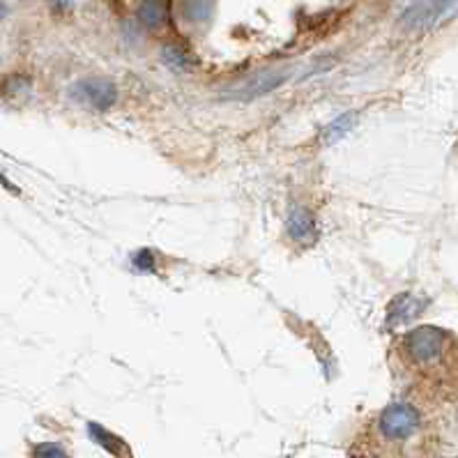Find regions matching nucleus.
<instances>
[{
    "label": "nucleus",
    "mask_w": 458,
    "mask_h": 458,
    "mask_svg": "<svg viewBox=\"0 0 458 458\" xmlns=\"http://www.w3.org/2000/svg\"><path fill=\"white\" fill-rule=\"evenodd\" d=\"M449 348V336L437 327H417L405 336V351L410 360L420 367H431L445 357Z\"/></svg>",
    "instance_id": "nucleus-1"
},
{
    "label": "nucleus",
    "mask_w": 458,
    "mask_h": 458,
    "mask_svg": "<svg viewBox=\"0 0 458 458\" xmlns=\"http://www.w3.org/2000/svg\"><path fill=\"white\" fill-rule=\"evenodd\" d=\"M70 95L81 106L92 108V111H106L118 99V88L111 81H104V79H86V81L74 83Z\"/></svg>",
    "instance_id": "nucleus-2"
},
{
    "label": "nucleus",
    "mask_w": 458,
    "mask_h": 458,
    "mask_svg": "<svg viewBox=\"0 0 458 458\" xmlns=\"http://www.w3.org/2000/svg\"><path fill=\"white\" fill-rule=\"evenodd\" d=\"M420 426V415L412 405H392L380 417V431L392 440H403V437L412 436Z\"/></svg>",
    "instance_id": "nucleus-3"
},
{
    "label": "nucleus",
    "mask_w": 458,
    "mask_h": 458,
    "mask_svg": "<svg viewBox=\"0 0 458 458\" xmlns=\"http://www.w3.org/2000/svg\"><path fill=\"white\" fill-rule=\"evenodd\" d=\"M288 235L295 240L297 244H311L318 235V228H316V219L309 210L304 208H295L288 216Z\"/></svg>",
    "instance_id": "nucleus-4"
},
{
    "label": "nucleus",
    "mask_w": 458,
    "mask_h": 458,
    "mask_svg": "<svg viewBox=\"0 0 458 458\" xmlns=\"http://www.w3.org/2000/svg\"><path fill=\"white\" fill-rule=\"evenodd\" d=\"M168 19H171L168 0H140L139 3V21L150 30L166 28Z\"/></svg>",
    "instance_id": "nucleus-5"
},
{
    "label": "nucleus",
    "mask_w": 458,
    "mask_h": 458,
    "mask_svg": "<svg viewBox=\"0 0 458 458\" xmlns=\"http://www.w3.org/2000/svg\"><path fill=\"white\" fill-rule=\"evenodd\" d=\"M162 60H164V65L171 67L173 72H180V74H189V72H194L196 65H199L196 55L191 54L184 44H178V42H171L164 47Z\"/></svg>",
    "instance_id": "nucleus-6"
},
{
    "label": "nucleus",
    "mask_w": 458,
    "mask_h": 458,
    "mask_svg": "<svg viewBox=\"0 0 458 458\" xmlns=\"http://www.w3.org/2000/svg\"><path fill=\"white\" fill-rule=\"evenodd\" d=\"M88 428H90L92 440L98 442L99 447L106 449L108 454H114V456H118V458H131L130 447L124 445L123 437L114 436V433L106 431V428H102V426H99V424H90V426H88Z\"/></svg>",
    "instance_id": "nucleus-7"
},
{
    "label": "nucleus",
    "mask_w": 458,
    "mask_h": 458,
    "mask_svg": "<svg viewBox=\"0 0 458 458\" xmlns=\"http://www.w3.org/2000/svg\"><path fill=\"white\" fill-rule=\"evenodd\" d=\"M357 120H360L357 111H348V114L339 115V118H335L332 123L327 124V127H325L320 140H323V143H327V146H332V143H336V140L344 139V136L348 134L352 127H355Z\"/></svg>",
    "instance_id": "nucleus-8"
},
{
    "label": "nucleus",
    "mask_w": 458,
    "mask_h": 458,
    "mask_svg": "<svg viewBox=\"0 0 458 458\" xmlns=\"http://www.w3.org/2000/svg\"><path fill=\"white\" fill-rule=\"evenodd\" d=\"M421 311L420 302H417L415 297L410 295H401L396 302L389 307V323L396 325V323H410V320L415 318L417 313Z\"/></svg>",
    "instance_id": "nucleus-9"
},
{
    "label": "nucleus",
    "mask_w": 458,
    "mask_h": 458,
    "mask_svg": "<svg viewBox=\"0 0 458 458\" xmlns=\"http://www.w3.org/2000/svg\"><path fill=\"white\" fill-rule=\"evenodd\" d=\"M458 7V0H428L424 5V10L417 12V21L420 23H436L442 17L452 14Z\"/></svg>",
    "instance_id": "nucleus-10"
},
{
    "label": "nucleus",
    "mask_w": 458,
    "mask_h": 458,
    "mask_svg": "<svg viewBox=\"0 0 458 458\" xmlns=\"http://www.w3.org/2000/svg\"><path fill=\"white\" fill-rule=\"evenodd\" d=\"M284 81H286V74H265L260 76V79H256L254 83H249V86L244 88V92H240V95H235V98H242V99L259 98V95H265V92L279 88Z\"/></svg>",
    "instance_id": "nucleus-11"
},
{
    "label": "nucleus",
    "mask_w": 458,
    "mask_h": 458,
    "mask_svg": "<svg viewBox=\"0 0 458 458\" xmlns=\"http://www.w3.org/2000/svg\"><path fill=\"white\" fill-rule=\"evenodd\" d=\"M212 10H215L212 0H184L182 3L184 17L194 23L208 21L212 17Z\"/></svg>",
    "instance_id": "nucleus-12"
},
{
    "label": "nucleus",
    "mask_w": 458,
    "mask_h": 458,
    "mask_svg": "<svg viewBox=\"0 0 458 458\" xmlns=\"http://www.w3.org/2000/svg\"><path fill=\"white\" fill-rule=\"evenodd\" d=\"M33 458H70L67 452L60 445H54V442H44V445H38L33 449Z\"/></svg>",
    "instance_id": "nucleus-13"
},
{
    "label": "nucleus",
    "mask_w": 458,
    "mask_h": 458,
    "mask_svg": "<svg viewBox=\"0 0 458 458\" xmlns=\"http://www.w3.org/2000/svg\"><path fill=\"white\" fill-rule=\"evenodd\" d=\"M134 265L139 267V270L150 272L152 267H155V259H152V254L148 251V249H143V251H139V254L134 256Z\"/></svg>",
    "instance_id": "nucleus-14"
},
{
    "label": "nucleus",
    "mask_w": 458,
    "mask_h": 458,
    "mask_svg": "<svg viewBox=\"0 0 458 458\" xmlns=\"http://www.w3.org/2000/svg\"><path fill=\"white\" fill-rule=\"evenodd\" d=\"M5 14H7V7H5V5H0V21L5 19Z\"/></svg>",
    "instance_id": "nucleus-15"
}]
</instances>
